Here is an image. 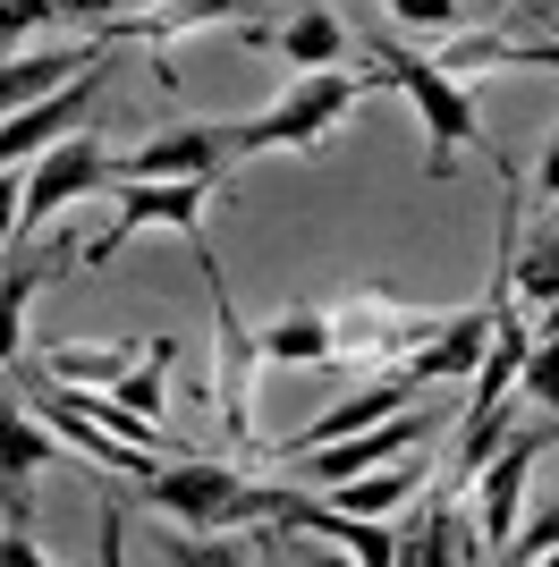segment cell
<instances>
[{
  "mask_svg": "<svg viewBox=\"0 0 559 567\" xmlns=\"http://www.w3.org/2000/svg\"><path fill=\"white\" fill-rule=\"evenodd\" d=\"M263 364H331V313H280L255 331Z\"/></svg>",
  "mask_w": 559,
  "mask_h": 567,
  "instance_id": "19",
  "label": "cell"
},
{
  "mask_svg": "<svg viewBox=\"0 0 559 567\" xmlns=\"http://www.w3.org/2000/svg\"><path fill=\"white\" fill-rule=\"evenodd\" d=\"M93 51H102V34H85V43H34V51H9L0 60V118L9 111H26V102H43V94H60L77 69H85Z\"/></svg>",
  "mask_w": 559,
  "mask_h": 567,
  "instance_id": "15",
  "label": "cell"
},
{
  "mask_svg": "<svg viewBox=\"0 0 559 567\" xmlns=\"http://www.w3.org/2000/svg\"><path fill=\"white\" fill-rule=\"evenodd\" d=\"M18 204H26V187L0 169V246H9V229H18Z\"/></svg>",
  "mask_w": 559,
  "mask_h": 567,
  "instance_id": "25",
  "label": "cell"
},
{
  "mask_svg": "<svg viewBox=\"0 0 559 567\" xmlns=\"http://www.w3.org/2000/svg\"><path fill=\"white\" fill-rule=\"evenodd\" d=\"M153 508H170V517L186 525V534H237V525H280V499H288V483H255V474L221 466V457H162V466L136 483Z\"/></svg>",
  "mask_w": 559,
  "mask_h": 567,
  "instance_id": "1",
  "label": "cell"
},
{
  "mask_svg": "<svg viewBox=\"0 0 559 567\" xmlns=\"http://www.w3.org/2000/svg\"><path fill=\"white\" fill-rule=\"evenodd\" d=\"M517 399H535V406L559 415V331H535V348L517 364Z\"/></svg>",
  "mask_w": 559,
  "mask_h": 567,
  "instance_id": "21",
  "label": "cell"
},
{
  "mask_svg": "<svg viewBox=\"0 0 559 567\" xmlns=\"http://www.w3.org/2000/svg\"><path fill=\"white\" fill-rule=\"evenodd\" d=\"M559 424V415H551ZM542 424V432H551ZM542 432H517V441H500V450L484 457V550L500 559L509 550V534H517V517H526V466H535V450H542Z\"/></svg>",
  "mask_w": 559,
  "mask_h": 567,
  "instance_id": "12",
  "label": "cell"
},
{
  "mask_svg": "<svg viewBox=\"0 0 559 567\" xmlns=\"http://www.w3.org/2000/svg\"><path fill=\"white\" fill-rule=\"evenodd\" d=\"M144 355H153L144 339H93V348H77V339H69V348H51V355H43V373H51V381H69V390H119V381L136 373Z\"/></svg>",
  "mask_w": 559,
  "mask_h": 567,
  "instance_id": "16",
  "label": "cell"
},
{
  "mask_svg": "<svg viewBox=\"0 0 559 567\" xmlns=\"http://www.w3.org/2000/svg\"><path fill=\"white\" fill-rule=\"evenodd\" d=\"M373 60H382V76H390L398 94L416 102L424 178H449V162H458L466 144H484V111H475V94H466L433 51H407V43H390V34H373Z\"/></svg>",
  "mask_w": 559,
  "mask_h": 567,
  "instance_id": "3",
  "label": "cell"
},
{
  "mask_svg": "<svg viewBox=\"0 0 559 567\" xmlns=\"http://www.w3.org/2000/svg\"><path fill=\"white\" fill-rule=\"evenodd\" d=\"M272 60H288V69H339L348 60V25L331 18V9H297V18L272 34Z\"/></svg>",
  "mask_w": 559,
  "mask_h": 567,
  "instance_id": "18",
  "label": "cell"
},
{
  "mask_svg": "<svg viewBox=\"0 0 559 567\" xmlns=\"http://www.w3.org/2000/svg\"><path fill=\"white\" fill-rule=\"evenodd\" d=\"M102 187H111V144L93 136V127H69V136L43 144L34 169H26L18 229H43L51 213H69V204H85V195H102Z\"/></svg>",
  "mask_w": 559,
  "mask_h": 567,
  "instance_id": "7",
  "label": "cell"
},
{
  "mask_svg": "<svg viewBox=\"0 0 559 567\" xmlns=\"http://www.w3.org/2000/svg\"><path fill=\"white\" fill-rule=\"evenodd\" d=\"M60 466V432L34 424L18 399H0V517L26 525V508H34V474Z\"/></svg>",
  "mask_w": 559,
  "mask_h": 567,
  "instance_id": "10",
  "label": "cell"
},
{
  "mask_svg": "<svg viewBox=\"0 0 559 567\" xmlns=\"http://www.w3.org/2000/svg\"><path fill=\"white\" fill-rule=\"evenodd\" d=\"M111 85V43L93 51L85 69L60 85V94H43V102H26V111H9V127H0V169H18V162H34L43 144H60L69 127H85V111H93V94Z\"/></svg>",
  "mask_w": 559,
  "mask_h": 567,
  "instance_id": "9",
  "label": "cell"
},
{
  "mask_svg": "<svg viewBox=\"0 0 559 567\" xmlns=\"http://www.w3.org/2000/svg\"><path fill=\"white\" fill-rule=\"evenodd\" d=\"M500 559H517V567H535V559H559V499L542 508L535 525H526V534H509V550H500Z\"/></svg>",
  "mask_w": 559,
  "mask_h": 567,
  "instance_id": "22",
  "label": "cell"
},
{
  "mask_svg": "<svg viewBox=\"0 0 559 567\" xmlns=\"http://www.w3.org/2000/svg\"><path fill=\"white\" fill-rule=\"evenodd\" d=\"M535 195H542V204L559 195V127H551V144H542V162H535Z\"/></svg>",
  "mask_w": 559,
  "mask_h": 567,
  "instance_id": "24",
  "label": "cell"
},
{
  "mask_svg": "<svg viewBox=\"0 0 559 567\" xmlns=\"http://www.w3.org/2000/svg\"><path fill=\"white\" fill-rule=\"evenodd\" d=\"M204 195H212V178H128L119 220H111L102 237H85V246H77V271H102V262H111L136 229H179L186 255L204 262V255H212V246H204Z\"/></svg>",
  "mask_w": 559,
  "mask_h": 567,
  "instance_id": "6",
  "label": "cell"
},
{
  "mask_svg": "<svg viewBox=\"0 0 559 567\" xmlns=\"http://www.w3.org/2000/svg\"><path fill=\"white\" fill-rule=\"evenodd\" d=\"M542 220H559V195H551V204H542Z\"/></svg>",
  "mask_w": 559,
  "mask_h": 567,
  "instance_id": "27",
  "label": "cell"
},
{
  "mask_svg": "<svg viewBox=\"0 0 559 567\" xmlns=\"http://www.w3.org/2000/svg\"><path fill=\"white\" fill-rule=\"evenodd\" d=\"M263 18V0H153V9H136V18H111V25H93L102 43H119V34H136V43L170 51L179 34H195V25H246Z\"/></svg>",
  "mask_w": 559,
  "mask_h": 567,
  "instance_id": "13",
  "label": "cell"
},
{
  "mask_svg": "<svg viewBox=\"0 0 559 567\" xmlns=\"http://www.w3.org/2000/svg\"><path fill=\"white\" fill-rule=\"evenodd\" d=\"M491 322H500V297H484V306H458L441 331H433L416 355H407V364H398V373L416 381V390H433V381H466L475 364H484V348H491Z\"/></svg>",
  "mask_w": 559,
  "mask_h": 567,
  "instance_id": "11",
  "label": "cell"
},
{
  "mask_svg": "<svg viewBox=\"0 0 559 567\" xmlns=\"http://www.w3.org/2000/svg\"><path fill=\"white\" fill-rule=\"evenodd\" d=\"M51 280V262H9V280H0V364H9V355H18V339H26V297H34V288Z\"/></svg>",
  "mask_w": 559,
  "mask_h": 567,
  "instance_id": "20",
  "label": "cell"
},
{
  "mask_svg": "<svg viewBox=\"0 0 559 567\" xmlns=\"http://www.w3.org/2000/svg\"><path fill=\"white\" fill-rule=\"evenodd\" d=\"M542 331H559V297H551V306H542Z\"/></svg>",
  "mask_w": 559,
  "mask_h": 567,
  "instance_id": "26",
  "label": "cell"
},
{
  "mask_svg": "<svg viewBox=\"0 0 559 567\" xmlns=\"http://www.w3.org/2000/svg\"><path fill=\"white\" fill-rule=\"evenodd\" d=\"M509 9H535V0H509Z\"/></svg>",
  "mask_w": 559,
  "mask_h": 567,
  "instance_id": "28",
  "label": "cell"
},
{
  "mask_svg": "<svg viewBox=\"0 0 559 567\" xmlns=\"http://www.w3.org/2000/svg\"><path fill=\"white\" fill-rule=\"evenodd\" d=\"M441 322H449V313L407 306V297H390V288H348V297L331 306V364L356 355V364H390V373H398Z\"/></svg>",
  "mask_w": 559,
  "mask_h": 567,
  "instance_id": "5",
  "label": "cell"
},
{
  "mask_svg": "<svg viewBox=\"0 0 559 567\" xmlns=\"http://www.w3.org/2000/svg\"><path fill=\"white\" fill-rule=\"evenodd\" d=\"M373 85H390V76H382V69H365V76H348V69H305L297 85L272 102V111L230 118L237 162H255V153H323L331 127H339V118H348L356 102L373 94Z\"/></svg>",
  "mask_w": 559,
  "mask_h": 567,
  "instance_id": "2",
  "label": "cell"
},
{
  "mask_svg": "<svg viewBox=\"0 0 559 567\" xmlns=\"http://www.w3.org/2000/svg\"><path fill=\"white\" fill-rule=\"evenodd\" d=\"M441 424H449V399H416V406H398V415H382V424H365V432H339V441H323V450L280 457V474L305 483V492H331V483H348V474L390 466L398 450H433Z\"/></svg>",
  "mask_w": 559,
  "mask_h": 567,
  "instance_id": "4",
  "label": "cell"
},
{
  "mask_svg": "<svg viewBox=\"0 0 559 567\" xmlns=\"http://www.w3.org/2000/svg\"><path fill=\"white\" fill-rule=\"evenodd\" d=\"M424 483H433V457H424V450H398V466L348 474V483H331V492H339V508H356V517H390L398 499H416Z\"/></svg>",
  "mask_w": 559,
  "mask_h": 567,
  "instance_id": "17",
  "label": "cell"
},
{
  "mask_svg": "<svg viewBox=\"0 0 559 567\" xmlns=\"http://www.w3.org/2000/svg\"><path fill=\"white\" fill-rule=\"evenodd\" d=\"M398 25H416V34H449L458 25V0H382Z\"/></svg>",
  "mask_w": 559,
  "mask_h": 567,
  "instance_id": "23",
  "label": "cell"
},
{
  "mask_svg": "<svg viewBox=\"0 0 559 567\" xmlns=\"http://www.w3.org/2000/svg\"><path fill=\"white\" fill-rule=\"evenodd\" d=\"M449 559L466 567V559H491V550H484V525L466 517L458 492L441 483V492H433V508H424V525L398 543V567H449Z\"/></svg>",
  "mask_w": 559,
  "mask_h": 567,
  "instance_id": "14",
  "label": "cell"
},
{
  "mask_svg": "<svg viewBox=\"0 0 559 567\" xmlns=\"http://www.w3.org/2000/svg\"><path fill=\"white\" fill-rule=\"evenodd\" d=\"M221 169H237L230 118H179L170 136L111 153V187H128V178H221Z\"/></svg>",
  "mask_w": 559,
  "mask_h": 567,
  "instance_id": "8",
  "label": "cell"
}]
</instances>
